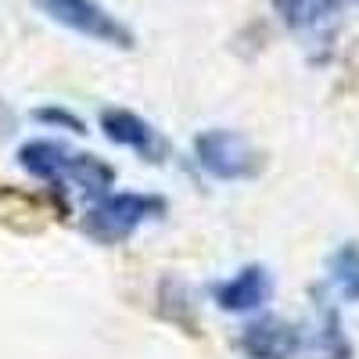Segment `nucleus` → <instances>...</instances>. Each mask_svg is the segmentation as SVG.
Here are the masks:
<instances>
[{"label":"nucleus","instance_id":"6","mask_svg":"<svg viewBox=\"0 0 359 359\" xmlns=\"http://www.w3.org/2000/svg\"><path fill=\"white\" fill-rule=\"evenodd\" d=\"M101 133L115 144V147H126V151H137L147 162H162L169 144L162 140V133L147 123L144 115L130 111V108H104L97 118Z\"/></svg>","mask_w":359,"mask_h":359},{"label":"nucleus","instance_id":"2","mask_svg":"<svg viewBox=\"0 0 359 359\" xmlns=\"http://www.w3.org/2000/svg\"><path fill=\"white\" fill-rule=\"evenodd\" d=\"M169 212V201L162 194L144 191H108L90 201L83 212V233L94 237L97 245H123L130 237Z\"/></svg>","mask_w":359,"mask_h":359},{"label":"nucleus","instance_id":"8","mask_svg":"<svg viewBox=\"0 0 359 359\" xmlns=\"http://www.w3.org/2000/svg\"><path fill=\"white\" fill-rule=\"evenodd\" d=\"M306 359H352V341L341 327V316L331 302L316 306V327L306 331Z\"/></svg>","mask_w":359,"mask_h":359},{"label":"nucleus","instance_id":"9","mask_svg":"<svg viewBox=\"0 0 359 359\" xmlns=\"http://www.w3.org/2000/svg\"><path fill=\"white\" fill-rule=\"evenodd\" d=\"M345 0H273V11L280 15V22L294 33H306L323 22H331L341 11Z\"/></svg>","mask_w":359,"mask_h":359},{"label":"nucleus","instance_id":"4","mask_svg":"<svg viewBox=\"0 0 359 359\" xmlns=\"http://www.w3.org/2000/svg\"><path fill=\"white\" fill-rule=\"evenodd\" d=\"M36 8L50 22L65 25L69 33H76L83 40H94V43H104V47H118V50H130L137 43L133 29L126 22H118L104 4H97V0H36Z\"/></svg>","mask_w":359,"mask_h":359},{"label":"nucleus","instance_id":"10","mask_svg":"<svg viewBox=\"0 0 359 359\" xmlns=\"http://www.w3.org/2000/svg\"><path fill=\"white\" fill-rule=\"evenodd\" d=\"M327 269H331V284L341 291V298L359 302V245H341Z\"/></svg>","mask_w":359,"mask_h":359},{"label":"nucleus","instance_id":"1","mask_svg":"<svg viewBox=\"0 0 359 359\" xmlns=\"http://www.w3.org/2000/svg\"><path fill=\"white\" fill-rule=\"evenodd\" d=\"M18 165L33 180H40V184H50V187L69 184V187L83 191L90 201L115 187V169L104 158L86 155V151H72L69 144L50 140V137L25 140L18 147Z\"/></svg>","mask_w":359,"mask_h":359},{"label":"nucleus","instance_id":"5","mask_svg":"<svg viewBox=\"0 0 359 359\" xmlns=\"http://www.w3.org/2000/svg\"><path fill=\"white\" fill-rule=\"evenodd\" d=\"M306 341H309L306 327L273 313L248 320L241 327V338H237L248 359H306Z\"/></svg>","mask_w":359,"mask_h":359},{"label":"nucleus","instance_id":"3","mask_svg":"<svg viewBox=\"0 0 359 359\" xmlns=\"http://www.w3.org/2000/svg\"><path fill=\"white\" fill-rule=\"evenodd\" d=\"M194 162L205 176L223 180V184L252 180L262 172V155L252 147V140L237 130H226V126L201 130L194 137Z\"/></svg>","mask_w":359,"mask_h":359},{"label":"nucleus","instance_id":"11","mask_svg":"<svg viewBox=\"0 0 359 359\" xmlns=\"http://www.w3.org/2000/svg\"><path fill=\"white\" fill-rule=\"evenodd\" d=\"M36 118H40V123H47V126H62V130H72V133H86L83 118H79V115H72L69 108H57V104L40 108V111H36Z\"/></svg>","mask_w":359,"mask_h":359},{"label":"nucleus","instance_id":"7","mask_svg":"<svg viewBox=\"0 0 359 359\" xmlns=\"http://www.w3.org/2000/svg\"><path fill=\"white\" fill-rule=\"evenodd\" d=\"M269 294H273L269 269L259 266V262H248V266L237 269L233 277H226L212 287V302L223 313H255L269 302Z\"/></svg>","mask_w":359,"mask_h":359}]
</instances>
